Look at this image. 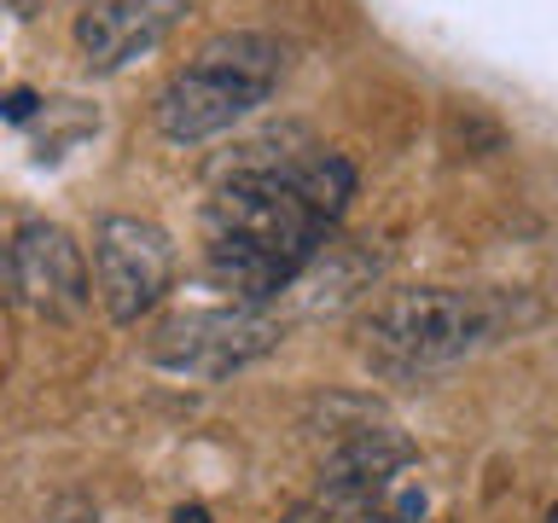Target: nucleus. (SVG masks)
I'll return each instance as SVG.
<instances>
[{"label":"nucleus","mask_w":558,"mask_h":523,"mask_svg":"<svg viewBox=\"0 0 558 523\" xmlns=\"http://www.w3.org/2000/svg\"><path fill=\"white\" fill-rule=\"evenodd\" d=\"M355 198V169L338 151L251 157L227 169L204 204V262L209 279L239 303H268L308 273L331 227Z\"/></svg>","instance_id":"obj_1"},{"label":"nucleus","mask_w":558,"mask_h":523,"mask_svg":"<svg viewBox=\"0 0 558 523\" xmlns=\"http://www.w3.org/2000/svg\"><path fill=\"white\" fill-rule=\"evenodd\" d=\"M279 76H286V52H279L274 35H256V29L216 35V41L198 47V59L186 70H174L163 82V94H157V129L174 146L216 139L239 117H251L256 105H268Z\"/></svg>","instance_id":"obj_2"},{"label":"nucleus","mask_w":558,"mask_h":523,"mask_svg":"<svg viewBox=\"0 0 558 523\" xmlns=\"http://www.w3.org/2000/svg\"><path fill=\"white\" fill-rule=\"evenodd\" d=\"M500 314L477 291H396L366 320V366L378 378H430L495 338Z\"/></svg>","instance_id":"obj_3"},{"label":"nucleus","mask_w":558,"mask_h":523,"mask_svg":"<svg viewBox=\"0 0 558 523\" xmlns=\"http://www.w3.org/2000/svg\"><path fill=\"white\" fill-rule=\"evenodd\" d=\"M279 326L262 303H221V308H186L169 314L163 326L151 331L146 355L163 366V373L181 378H227L239 366L262 361L279 343Z\"/></svg>","instance_id":"obj_4"},{"label":"nucleus","mask_w":558,"mask_h":523,"mask_svg":"<svg viewBox=\"0 0 558 523\" xmlns=\"http://www.w3.org/2000/svg\"><path fill=\"white\" fill-rule=\"evenodd\" d=\"M94 279H99V303L117 326H134L140 314H151L163 303V291L174 285V244L157 221L140 216H105L94 227Z\"/></svg>","instance_id":"obj_5"},{"label":"nucleus","mask_w":558,"mask_h":523,"mask_svg":"<svg viewBox=\"0 0 558 523\" xmlns=\"http://www.w3.org/2000/svg\"><path fill=\"white\" fill-rule=\"evenodd\" d=\"M12 285L47 320H76L87 308V256L59 221H24L12 233Z\"/></svg>","instance_id":"obj_6"},{"label":"nucleus","mask_w":558,"mask_h":523,"mask_svg":"<svg viewBox=\"0 0 558 523\" xmlns=\"http://www.w3.org/2000/svg\"><path fill=\"white\" fill-rule=\"evenodd\" d=\"M192 12V0H87L76 12V47L94 70H122L151 52Z\"/></svg>","instance_id":"obj_7"},{"label":"nucleus","mask_w":558,"mask_h":523,"mask_svg":"<svg viewBox=\"0 0 558 523\" xmlns=\"http://www.w3.org/2000/svg\"><path fill=\"white\" fill-rule=\"evenodd\" d=\"M35 111H41V99H35L29 87H12V94H0V117H7V122H29Z\"/></svg>","instance_id":"obj_8"},{"label":"nucleus","mask_w":558,"mask_h":523,"mask_svg":"<svg viewBox=\"0 0 558 523\" xmlns=\"http://www.w3.org/2000/svg\"><path fill=\"white\" fill-rule=\"evenodd\" d=\"M17 285H12V244H0V303H7Z\"/></svg>","instance_id":"obj_9"},{"label":"nucleus","mask_w":558,"mask_h":523,"mask_svg":"<svg viewBox=\"0 0 558 523\" xmlns=\"http://www.w3.org/2000/svg\"><path fill=\"white\" fill-rule=\"evenodd\" d=\"M174 523H204V506H181V512H174Z\"/></svg>","instance_id":"obj_10"},{"label":"nucleus","mask_w":558,"mask_h":523,"mask_svg":"<svg viewBox=\"0 0 558 523\" xmlns=\"http://www.w3.org/2000/svg\"><path fill=\"white\" fill-rule=\"evenodd\" d=\"M547 523H558V506H553V512H547Z\"/></svg>","instance_id":"obj_11"}]
</instances>
